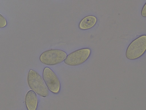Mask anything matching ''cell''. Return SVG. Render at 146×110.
<instances>
[{"label":"cell","instance_id":"9","mask_svg":"<svg viewBox=\"0 0 146 110\" xmlns=\"http://www.w3.org/2000/svg\"><path fill=\"white\" fill-rule=\"evenodd\" d=\"M146 4L145 3L143 6L141 10V15L142 16L144 17L146 16Z\"/></svg>","mask_w":146,"mask_h":110},{"label":"cell","instance_id":"1","mask_svg":"<svg viewBox=\"0 0 146 110\" xmlns=\"http://www.w3.org/2000/svg\"><path fill=\"white\" fill-rule=\"evenodd\" d=\"M27 83L30 88L39 95L45 97L49 91L41 76L36 71L30 69L28 73Z\"/></svg>","mask_w":146,"mask_h":110},{"label":"cell","instance_id":"8","mask_svg":"<svg viewBox=\"0 0 146 110\" xmlns=\"http://www.w3.org/2000/svg\"><path fill=\"white\" fill-rule=\"evenodd\" d=\"M7 23L5 18L0 13V28L5 27L6 26Z\"/></svg>","mask_w":146,"mask_h":110},{"label":"cell","instance_id":"2","mask_svg":"<svg viewBox=\"0 0 146 110\" xmlns=\"http://www.w3.org/2000/svg\"><path fill=\"white\" fill-rule=\"evenodd\" d=\"M146 49V36L143 35L133 41L126 50V58L130 60H134L141 57Z\"/></svg>","mask_w":146,"mask_h":110},{"label":"cell","instance_id":"6","mask_svg":"<svg viewBox=\"0 0 146 110\" xmlns=\"http://www.w3.org/2000/svg\"><path fill=\"white\" fill-rule=\"evenodd\" d=\"M26 106L28 110L36 109L38 103L36 93L32 90L29 91L27 93L25 99Z\"/></svg>","mask_w":146,"mask_h":110},{"label":"cell","instance_id":"4","mask_svg":"<svg viewBox=\"0 0 146 110\" xmlns=\"http://www.w3.org/2000/svg\"><path fill=\"white\" fill-rule=\"evenodd\" d=\"M91 50L85 48L76 50L69 54L64 60V63L70 66H76L85 62L89 58Z\"/></svg>","mask_w":146,"mask_h":110},{"label":"cell","instance_id":"5","mask_svg":"<svg viewBox=\"0 0 146 110\" xmlns=\"http://www.w3.org/2000/svg\"><path fill=\"white\" fill-rule=\"evenodd\" d=\"M42 76L48 89L54 93H58L60 89V83L53 71L48 67H45L43 70Z\"/></svg>","mask_w":146,"mask_h":110},{"label":"cell","instance_id":"3","mask_svg":"<svg viewBox=\"0 0 146 110\" xmlns=\"http://www.w3.org/2000/svg\"><path fill=\"white\" fill-rule=\"evenodd\" d=\"M67 56L64 51L58 49H52L46 50L40 55V60L43 64L52 66L62 62Z\"/></svg>","mask_w":146,"mask_h":110},{"label":"cell","instance_id":"7","mask_svg":"<svg viewBox=\"0 0 146 110\" xmlns=\"http://www.w3.org/2000/svg\"><path fill=\"white\" fill-rule=\"evenodd\" d=\"M97 21V19L95 16L93 15L87 16L81 21L79 27L81 30L88 29L94 26Z\"/></svg>","mask_w":146,"mask_h":110}]
</instances>
